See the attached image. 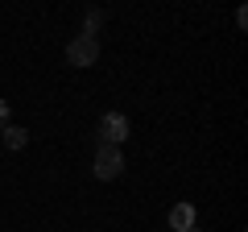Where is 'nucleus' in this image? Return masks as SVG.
<instances>
[{
    "label": "nucleus",
    "mask_w": 248,
    "mask_h": 232,
    "mask_svg": "<svg viewBox=\"0 0 248 232\" xmlns=\"http://www.w3.org/2000/svg\"><path fill=\"white\" fill-rule=\"evenodd\" d=\"M91 174H95L99 182L120 179V174H124V149H120V145H99L95 162H91Z\"/></svg>",
    "instance_id": "f257e3e1"
},
{
    "label": "nucleus",
    "mask_w": 248,
    "mask_h": 232,
    "mask_svg": "<svg viewBox=\"0 0 248 232\" xmlns=\"http://www.w3.org/2000/svg\"><path fill=\"white\" fill-rule=\"evenodd\" d=\"M95 58H99V42H95V37L79 33V37L66 42V63H71V66H95Z\"/></svg>",
    "instance_id": "f03ea898"
},
{
    "label": "nucleus",
    "mask_w": 248,
    "mask_h": 232,
    "mask_svg": "<svg viewBox=\"0 0 248 232\" xmlns=\"http://www.w3.org/2000/svg\"><path fill=\"white\" fill-rule=\"evenodd\" d=\"M95 133H99V145H120L124 137H128V116L124 112H104L99 125H95Z\"/></svg>",
    "instance_id": "7ed1b4c3"
},
{
    "label": "nucleus",
    "mask_w": 248,
    "mask_h": 232,
    "mask_svg": "<svg viewBox=\"0 0 248 232\" xmlns=\"http://www.w3.org/2000/svg\"><path fill=\"white\" fill-rule=\"evenodd\" d=\"M166 220H170V228H174V232H195L199 212H195V203H174Z\"/></svg>",
    "instance_id": "20e7f679"
},
{
    "label": "nucleus",
    "mask_w": 248,
    "mask_h": 232,
    "mask_svg": "<svg viewBox=\"0 0 248 232\" xmlns=\"http://www.w3.org/2000/svg\"><path fill=\"white\" fill-rule=\"evenodd\" d=\"M25 141H29V133H25V129H17V125H9V129H4V145H9V149H25Z\"/></svg>",
    "instance_id": "39448f33"
},
{
    "label": "nucleus",
    "mask_w": 248,
    "mask_h": 232,
    "mask_svg": "<svg viewBox=\"0 0 248 232\" xmlns=\"http://www.w3.org/2000/svg\"><path fill=\"white\" fill-rule=\"evenodd\" d=\"M99 21H104V13H99V9H91L87 17H83V33H87V37H95V29H99Z\"/></svg>",
    "instance_id": "423d86ee"
},
{
    "label": "nucleus",
    "mask_w": 248,
    "mask_h": 232,
    "mask_svg": "<svg viewBox=\"0 0 248 232\" xmlns=\"http://www.w3.org/2000/svg\"><path fill=\"white\" fill-rule=\"evenodd\" d=\"M9 129V99H0V133Z\"/></svg>",
    "instance_id": "0eeeda50"
}]
</instances>
